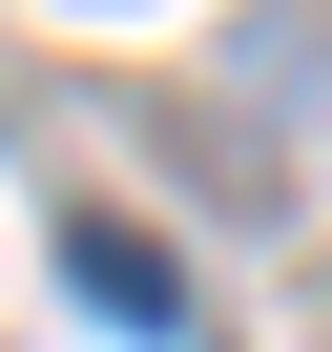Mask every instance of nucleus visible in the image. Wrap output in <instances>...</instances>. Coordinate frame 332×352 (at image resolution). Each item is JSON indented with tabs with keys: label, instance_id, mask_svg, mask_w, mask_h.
<instances>
[{
	"label": "nucleus",
	"instance_id": "1",
	"mask_svg": "<svg viewBox=\"0 0 332 352\" xmlns=\"http://www.w3.org/2000/svg\"><path fill=\"white\" fill-rule=\"evenodd\" d=\"M63 270H83V290H104L125 331H187V270H166V249H145L125 208H63Z\"/></svg>",
	"mask_w": 332,
	"mask_h": 352
}]
</instances>
